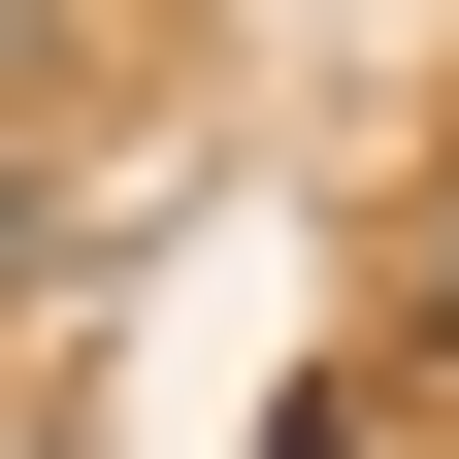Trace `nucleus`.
Listing matches in <instances>:
<instances>
[{"label":"nucleus","instance_id":"f257e3e1","mask_svg":"<svg viewBox=\"0 0 459 459\" xmlns=\"http://www.w3.org/2000/svg\"><path fill=\"white\" fill-rule=\"evenodd\" d=\"M394 296H427V328H459V197H427V230H394Z\"/></svg>","mask_w":459,"mask_h":459},{"label":"nucleus","instance_id":"f03ea898","mask_svg":"<svg viewBox=\"0 0 459 459\" xmlns=\"http://www.w3.org/2000/svg\"><path fill=\"white\" fill-rule=\"evenodd\" d=\"M0 263H33V164H0Z\"/></svg>","mask_w":459,"mask_h":459},{"label":"nucleus","instance_id":"7ed1b4c3","mask_svg":"<svg viewBox=\"0 0 459 459\" xmlns=\"http://www.w3.org/2000/svg\"><path fill=\"white\" fill-rule=\"evenodd\" d=\"M0 33H33V0H0Z\"/></svg>","mask_w":459,"mask_h":459}]
</instances>
